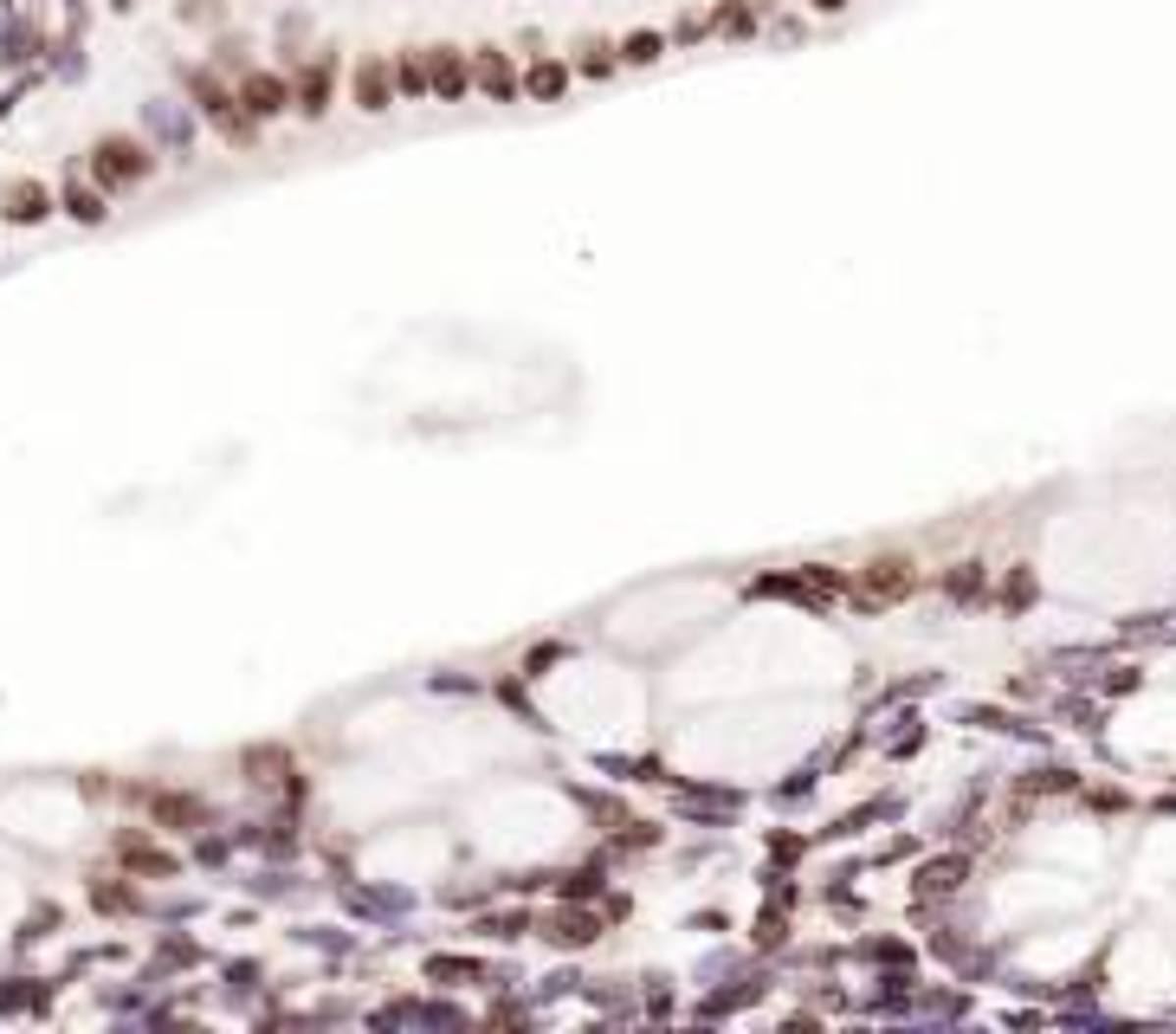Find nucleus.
I'll return each instance as SVG.
<instances>
[{"instance_id": "obj_1", "label": "nucleus", "mask_w": 1176, "mask_h": 1034, "mask_svg": "<svg viewBox=\"0 0 1176 1034\" xmlns=\"http://www.w3.org/2000/svg\"><path fill=\"white\" fill-rule=\"evenodd\" d=\"M149 169H155V155L142 149L136 136H104V142H97V155H91V175L104 188H130V182H142Z\"/></svg>"}, {"instance_id": "obj_2", "label": "nucleus", "mask_w": 1176, "mask_h": 1034, "mask_svg": "<svg viewBox=\"0 0 1176 1034\" xmlns=\"http://www.w3.org/2000/svg\"><path fill=\"white\" fill-rule=\"evenodd\" d=\"M912 563H898V556H885V563H867L860 570V582H853V595H860V608H885V602H905L912 595Z\"/></svg>"}, {"instance_id": "obj_3", "label": "nucleus", "mask_w": 1176, "mask_h": 1034, "mask_svg": "<svg viewBox=\"0 0 1176 1034\" xmlns=\"http://www.w3.org/2000/svg\"><path fill=\"white\" fill-rule=\"evenodd\" d=\"M472 84H485V97H492V104H517V97H524V78L511 72V59H505L498 46H479V52H472Z\"/></svg>"}, {"instance_id": "obj_4", "label": "nucleus", "mask_w": 1176, "mask_h": 1034, "mask_svg": "<svg viewBox=\"0 0 1176 1034\" xmlns=\"http://www.w3.org/2000/svg\"><path fill=\"white\" fill-rule=\"evenodd\" d=\"M427 91L465 97V91H472V59H465V52H453V46H434V59H427Z\"/></svg>"}, {"instance_id": "obj_5", "label": "nucleus", "mask_w": 1176, "mask_h": 1034, "mask_svg": "<svg viewBox=\"0 0 1176 1034\" xmlns=\"http://www.w3.org/2000/svg\"><path fill=\"white\" fill-rule=\"evenodd\" d=\"M349 91H356V110H369V117H382V110H395V78H388L382 59H362L356 78H349Z\"/></svg>"}, {"instance_id": "obj_6", "label": "nucleus", "mask_w": 1176, "mask_h": 1034, "mask_svg": "<svg viewBox=\"0 0 1176 1034\" xmlns=\"http://www.w3.org/2000/svg\"><path fill=\"white\" fill-rule=\"evenodd\" d=\"M240 110H246V117H279V110H292V84L252 72L246 84H240Z\"/></svg>"}, {"instance_id": "obj_7", "label": "nucleus", "mask_w": 1176, "mask_h": 1034, "mask_svg": "<svg viewBox=\"0 0 1176 1034\" xmlns=\"http://www.w3.org/2000/svg\"><path fill=\"white\" fill-rule=\"evenodd\" d=\"M0 214L14 220V227H39V220L52 214V194L39 182H14L7 194H0Z\"/></svg>"}, {"instance_id": "obj_8", "label": "nucleus", "mask_w": 1176, "mask_h": 1034, "mask_svg": "<svg viewBox=\"0 0 1176 1034\" xmlns=\"http://www.w3.org/2000/svg\"><path fill=\"white\" fill-rule=\"evenodd\" d=\"M292 104H297V110H304V117H324V110H330V65H324V59L310 65V72H304V78H297V91H292Z\"/></svg>"}, {"instance_id": "obj_9", "label": "nucleus", "mask_w": 1176, "mask_h": 1034, "mask_svg": "<svg viewBox=\"0 0 1176 1034\" xmlns=\"http://www.w3.org/2000/svg\"><path fill=\"white\" fill-rule=\"evenodd\" d=\"M524 91H530V97H543V104H550V97H562V91H569V65H562V59L530 65V72H524Z\"/></svg>"}, {"instance_id": "obj_10", "label": "nucleus", "mask_w": 1176, "mask_h": 1034, "mask_svg": "<svg viewBox=\"0 0 1176 1034\" xmlns=\"http://www.w3.org/2000/svg\"><path fill=\"white\" fill-rule=\"evenodd\" d=\"M149 808H155V821H169V828H201L207 821V808L194 802V795H155Z\"/></svg>"}, {"instance_id": "obj_11", "label": "nucleus", "mask_w": 1176, "mask_h": 1034, "mask_svg": "<svg viewBox=\"0 0 1176 1034\" xmlns=\"http://www.w3.org/2000/svg\"><path fill=\"white\" fill-rule=\"evenodd\" d=\"M117 853H124V866H136V873H155V880H169V873H175V860H169V853H162V847H149V841H136V834H130V841H124Z\"/></svg>"}, {"instance_id": "obj_12", "label": "nucleus", "mask_w": 1176, "mask_h": 1034, "mask_svg": "<svg viewBox=\"0 0 1176 1034\" xmlns=\"http://www.w3.org/2000/svg\"><path fill=\"white\" fill-rule=\"evenodd\" d=\"M660 46H666L660 32H627V39L615 46V59L620 65H660Z\"/></svg>"}, {"instance_id": "obj_13", "label": "nucleus", "mask_w": 1176, "mask_h": 1034, "mask_svg": "<svg viewBox=\"0 0 1176 1034\" xmlns=\"http://www.w3.org/2000/svg\"><path fill=\"white\" fill-rule=\"evenodd\" d=\"M65 214L84 220V227H97V220H104V194H97V188H65Z\"/></svg>"}, {"instance_id": "obj_14", "label": "nucleus", "mask_w": 1176, "mask_h": 1034, "mask_svg": "<svg viewBox=\"0 0 1176 1034\" xmlns=\"http://www.w3.org/2000/svg\"><path fill=\"white\" fill-rule=\"evenodd\" d=\"M395 91H401V97H427V65H420L414 52L395 59Z\"/></svg>"}, {"instance_id": "obj_15", "label": "nucleus", "mask_w": 1176, "mask_h": 1034, "mask_svg": "<svg viewBox=\"0 0 1176 1034\" xmlns=\"http://www.w3.org/2000/svg\"><path fill=\"white\" fill-rule=\"evenodd\" d=\"M615 65H620V59H615V46H608V39H588V46H582V72H588V78H608Z\"/></svg>"}, {"instance_id": "obj_16", "label": "nucleus", "mask_w": 1176, "mask_h": 1034, "mask_svg": "<svg viewBox=\"0 0 1176 1034\" xmlns=\"http://www.w3.org/2000/svg\"><path fill=\"white\" fill-rule=\"evenodd\" d=\"M557 938L562 944H588L595 938V918H588V911H569V918H557Z\"/></svg>"}, {"instance_id": "obj_17", "label": "nucleus", "mask_w": 1176, "mask_h": 1034, "mask_svg": "<svg viewBox=\"0 0 1176 1034\" xmlns=\"http://www.w3.org/2000/svg\"><path fill=\"white\" fill-rule=\"evenodd\" d=\"M808 7H815V14H840V7H847V0H808Z\"/></svg>"}]
</instances>
